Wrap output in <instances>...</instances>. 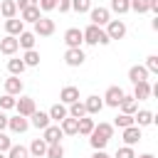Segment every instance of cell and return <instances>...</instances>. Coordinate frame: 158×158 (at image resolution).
<instances>
[{
	"mask_svg": "<svg viewBox=\"0 0 158 158\" xmlns=\"http://www.w3.org/2000/svg\"><path fill=\"white\" fill-rule=\"evenodd\" d=\"M81 35H84V42H86V44H109V42H111V40L106 37L104 27H99V25H89L86 30H81Z\"/></svg>",
	"mask_w": 158,
	"mask_h": 158,
	"instance_id": "obj_1",
	"label": "cell"
},
{
	"mask_svg": "<svg viewBox=\"0 0 158 158\" xmlns=\"http://www.w3.org/2000/svg\"><path fill=\"white\" fill-rule=\"evenodd\" d=\"M37 7L42 12H52V10H57V0H37Z\"/></svg>",
	"mask_w": 158,
	"mask_h": 158,
	"instance_id": "obj_42",
	"label": "cell"
},
{
	"mask_svg": "<svg viewBox=\"0 0 158 158\" xmlns=\"http://www.w3.org/2000/svg\"><path fill=\"white\" fill-rule=\"evenodd\" d=\"M0 158H7V153H2V151H0Z\"/></svg>",
	"mask_w": 158,
	"mask_h": 158,
	"instance_id": "obj_50",
	"label": "cell"
},
{
	"mask_svg": "<svg viewBox=\"0 0 158 158\" xmlns=\"http://www.w3.org/2000/svg\"><path fill=\"white\" fill-rule=\"evenodd\" d=\"M59 101L62 104H72V101H79V89L77 86H64L62 91H59Z\"/></svg>",
	"mask_w": 158,
	"mask_h": 158,
	"instance_id": "obj_22",
	"label": "cell"
},
{
	"mask_svg": "<svg viewBox=\"0 0 158 158\" xmlns=\"http://www.w3.org/2000/svg\"><path fill=\"white\" fill-rule=\"evenodd\" d=\"M22 62H25V67H37L40 64V52L37 49H25Z\"/></svg>",
	"mask_w": 158,
	"mask_h": 158,
	"instance_id": "obj_30",
	"label": "cell"
},
{
	"mask_svg": "<svg viewBox=\"0 0 158 158\" xmlns=\"http://www.w3.org/2000/svg\"><path fill=\"white\" fill-rule=\"evenodd\" d=\"M128 2H131V10L133 12H138V15L148 12V0H128Z\"/></svg>",
	"mask_w": 158,
	"mask_h": 158,
	"instance_id": "obj_40",
	"label": "cell"
},
{
	"mask_svg": "<svg viewBox=\"0 0 158 158\" xmlns=\"http://www.w3.org/2000/svg\"><path fill=\"white\" fill-rule=\"evenodd\" d=\"M15 96L12 94H2L0 96V111H10V109H15Z\"/></svg>",
	"mask_w": 158,
	"mask_h": 158,
	"instance_id": "obj_38",
	"label": "cell"
},
{
	"mask_svg": "<svg viewBox=\"0 0 158 158\" xmlns=\"http://www.w3.org/2000/svg\"><path fill=\"white\" fill-rule=\"evenodd\" d=\"M64 42H67V47H81V42H84L81 30H79V27H69V30L64 32Z\"/></svg>",
	"mask_w": 158,
	"mask_h": 158,
	"instance_id": "obj_10",
	"label": "cell"
},
{
	"mask_svg": "<svg viewBox=\"0 0 158 158\" xmlns=\"http://www.w3.org/2000/svg\"><path fill=\"white\" fill-rule=\"evenodd\" d=\"M143 67L148 69V74H158V57H156V54L146 57V64H143Z\"/></svg>",
	"mask_w": 158,
	"mask_h": 158,
	"instance_id": "obj_41",
	"label": "cell"
},
{
	"mask_svg": "<svg viewBox=\"0 0 158 158\" xmlns=\"http://www.w3.org/2000/svg\"><path fill=\"white\" fill-rule=\"evenodd\" d=\"M0 17H5V20L17 17V5H15V0H0Z\"/></svg>",
	"mask_w": 158,
	"mask_h": 158,
	"instance_id": "obj_24",
	"label": "cell"
},
{
	"mask_svg": "<svg viewBox=\"0 0 158 158\" xmlns=\"http://www.w3.org/2000/svg\"><path fill=\"white\" fill-rule=\"evenodd\" d=\"M156 121V116H153V111H148V109H136V114H133V123L136 126H151Z\"/></svg>",
	"mask_w": 158,
	"mask_h": 158,
	"instance_id": "obj_14",
	"label": "cell"
},
{
	"mask_svg": "<svg viewBox=\"0 0 158 158\" xmlns=\"http://www.w3.org/2000/svg\"><path fill=\"white\" fill-rule=\"evenodd\" d=\"M7 128L12 131V133H25L27 128H30V121L25 118V116H12V118H7Z\"/></svg>",
	"mask_w": 158,
	"mask_h": 158,
	"instance_id": "obj_15",
	"label": "cell"
},
{
	"mask_svg": "<svg viewBox=\"0 0 158 158\" xmlns=\"http://www.w3.org/2000/svg\"><path fill=\"white\" fill-rule=\"evenodd\" d=\"M17 49H20V44H17V37H12V35H5V37L0 40V52H2V54L12 57Z\"/></svg>",
	"mask_w": 158,
	"mask_h": 158,
	"instance_id": "obj_11",
	"label": "cell"
},
{
	"mask_svg": "<svg viewBox=\"0 0 158 158\" xmlns=\"http://www.w3.org/2000/svg\"><path fill=\"white\" fill-rule=\"evenodd\" d=\"M35 42H37V35H35V32L22 30V32L17 35V44H20L22 49H35Z\"/></svg>",
	"mask_w": 158,
	"mask_h": 158,
	"instance_id": "obj_19",
	"label": "cell"
},
{
	"mask_svg": "<svg viewBox=\"0 0 158 158\" xmlns=\"http://www.w3.org/2000/svg\"><path fill=\"white\" fill-rule=\"evenodd\" d=\"M104 32H106L109 40H123L126 37V25H123V20H109L104 25Z\"/></svg>",
	"mask_w": 158,
	"mask_h": 158,
	"instance_id": "obj_2",
	"label": "cell"
},
{
	"mask_svg": "<svg viewBox=\"0 0 158 158\" xmlns=\"http://www.w3.org/2000/svg\"><path fill=\"white\" fill-rule=\"evenodd\" d=\"M94 131L109 141V138L114 136V123H106V121H101V123H94Z\"/></svg>",
	"mask_w": 158,
	"mask_h": 158,
	"instance_id": "obj_32",
	"label": "cell"
},
{
	"mask_svg": "<svg viewBox=\"0 0 158 158\" xmlns=\"http://www.w3.org/2000/svg\"><path fill=\"white\" fill-rule=\"evenodd\" d=\"M40 17H42V10H40L37 5H32V7H25V10H20V20H22V22H32V25H35V22H37Z\"/></svg>",
	"mask_w": 158,
	"mask_h": 158,
	"instance_id": "obj_18",
	"label": "cell"
},
{
	"mask_svg": "<svg viewBox=\"0 0 158 158\" xmlns=\"http://www.w3.org/2000/svg\"><path fill=\"white\" fill-rule=\"evenodd\" d=\"M47 114H49V121H57V123H59L64 116H69V111H67V104H62V101H59V104H54V106H52Z\"/></svg>",
	"mask_w": 158,
	"mask_h": 158,
	"instance_id": "obj_26",
	"label": "cell"
},
{
	"mask_svg": "<svg viewBox=\"0 0 158 158\" xmlns=\"http://www.w3.org/2000/svg\"><path fill=\"white\" fill-rule=\"evenodd\" d=\"M89 17H91V25L104 27V25L111 20V10H109V7H91V10H89Z\"/></svg>",
	"mask_w": 158,
	"mask_h": 158,
	"instance_id": "obj_5",
	"label": "cell"
},
{
	"mask_svg": "<svg viewBox=\"0 0 158 158\" xmlns=\"http://www.w3.org/2000/svg\"><path fill=\"white\" fill-rule=\"evenodd\" d=\"M77 121H79V118H74V116H64V118L59 121L62 133H64V136H77Z\"/></svg>",
	"mask_w": 158,
	"mask_h": 158,
	"instance_id": "obj_23",
	"label": "cell"
},
{
	"mask_svg": "<svg viewBox=\"0 0 158 158\" xmlns=\"http://www.w3.org/2000/svg\"><path fill=\"white\" fill-rule=\"evenodd\" d=\"M118 109H121V114H136V109H138V101L133 99V96H126L123 94V99H121V104H118Z\"/></svg>",
	"mask_w": 158,
	"mask_h": 158,
	"instance_id": "obj_27",
	"label": "cell"
},
{
	"mask_svg": "<svg viewBox=\"0 0 158 158\" xmlns=\"http://www.w3.org/2000/svg\"><path fill=\"white\" fill-rule=\"evenodd\" d=\"M27 121H30V126H35V128H40V131H42V128H47V126H49V114H47V111H37V109H35V111H32V116H30Z\"/></svg>",
	"mask_w": 158,
	"mask_h": 158,
	"instance_id": "obj_13",
	"label": "cell"
},
{
	"mask_svg": "<svg viewBox=\"0 0 158 158\" xmlns=\"http://www.w3.org/2000/svg\"><path fill=\"white\" fill-rule=\"evenodd\" d=\"M27 151H30L32 158H44V153H47V141H44V138H35Z\"/></svg>",
	"mask_w": 158,
	"mask_h": 158,
	"instance_id": "obj_21",
	"label": "cell"
},
{
	"mask_svg": "<svg viewBox=\"0 0 158 158\" xmlns=\"http://www.w3.org/2000/svg\"><path fill=\"white\" fill-rule=\"evenodd\" d=\"M15 109H17V114H20V116L30 118V116H32V111H35L37 106H35V99H32V96H20V99L15 101Z\"/></svg>",
	"mask_w": 158,
	"mask_h": 158,
	"instance_id": "obj_7",
	"label": "cell"
},
{
	"mask_svg": "<svg viewBox=\"0 0 158 158\" xmlns=\"http://www.w3.org/2000/svg\"><path fill=\"white\" fill-rule=\"evenodd\" d=\"M91 158H114V156H109L106 151H94V156Z\"/></svg>",
	"mask_w": 158,
	"mask_h": 158,
	"instance_id": "obj_48",
	"label": "cell"
},
{
	"mask_svg": "<svg viewBox=\"0 0 158 158\" xmlns=\"http://www.w3.org/2000/svg\"><path fill=\"white\" fill-rule=\"evenodd\" d=\"M67 111H69V116H74V118H81V116H86V106H84V101H72Z\"/></svg>",
	"mask_w": 158,
	"mask_h": 158,
	"instance_id": "obj_31",
	"label": "cell"
},
{
	"mask_svg": "<svg viewBox=\"0 0 158 158\" xmlns=\"http://www.w3.org/2000/svg\"><path fill=\"white\" fill-rule=\"evenodd\" d=\"M121 131H123V133H121L123 146H136V143L141 141V126L131 123V126H126V128H121Z\"/></svg>",
	"mask_w": 158,
	"mask_h": 158,
	"instance_id": "obj_8",
	"label": "cell"
},
{
	"mask_svg": "<svg viewBox=\"0 0 158 158\" xmlns=\"http://www.w3.org/2000/svg\"><path fill=\"white\" fill-rule=\"evenodd\" d=\"M114 158H136L133 146H121V148L116 151V156H114Z\"/></svg>",
	"mask_w": 158,
	"mask_h": 158,
	"instance_id": "obj_43",
	"label": "cell"
},
{
	"mask_svg": "<svg viewBox=\"0 0 158 158\" xmlns=\"http://www.w3.org/2000/svg\"><path fill=\"white\" fill-rule=\"evenodd\" d=\"M84 106H86V116H94V114H99V111L104 109V99H99L96 94H94V96H86Z\"/></svg>",
	"mask_w": 158,
	"mask_h": 158,
	"instance_id": "obj_20",
	"label": "cell"
},
{
	"mask_svg": "<svg viewBox=\"0 0 158 158\" xmlns=\"http://www.w3.org/2000/svg\"><path fill=\"white\" fill-rule=\"evenodd\" d=\"M22 30H25V22H22V20H17V17H10V20H5V32H7V35L17 37Z\"/></svg>",
	"mask_w": 158,
	"mask_h": 158,
	"instance_id": "obj_25",
	"label": "cell"
},
{
	"mask_svg": "<svg viewBox=\"0 0 158 158\" xmlns=\"http://www.w3.org/2000/svg\"><path fill=\"white\" fill-rule=\"evenodd\" d=\"M5 128H7V116L0 111V131H5Z\"/></svg>",
	"mask_w": 158,
	"mask_h": 158,
	"instance_id": "obj_47",
	"label": "cell"
},
{
	"mask_svg": "<svg viewBox=\"0 0 158 158\" xmlns=\"http://www.w3.org/2000/svg\"><path fill=\"white\" fill-rule=\"evenodd\" d=\"M57 7H59V12H69L72 10V0H57Z\"/></svg>",
	"mask_w": 158,
	"mask_h": 158,
	"instance_id": "obj_45",
	"label": "cell"
},
{
	"mask_svg": "<svg viewBox=\"0 0 158 158\" xmlns=\"http://www.w3.org/2000/svg\"><path fill=\"white\" fill-rule=\"evenodd\" d=\"M133 99H136V101H146V99H151V81H148V79L133 84Z\"/></svg>",
	"mask_w": 158,
	"mask_h": 158,
	"instance_id": "obj_12",
	"label": "cell"
},
{
	"mask_svg": "<svg viewBox=\"0 0 158 158\" xmlns=\"http://www.w3.org/2000/svg\"><path fill=\"white\" fill-rule=\"evenodd\" d=\"M15 5H17V10H25V7L37 5V0H15Z\"/></svg>",
	"mask_w": 158,
	"mask_h": 158,
	"instance_id": "obj_46",
	"label": "cell"
},
{
	"mask_svg": "<svg viewBox=\"0 0 158 158\" xmlns=\"http://www.w3.org/2000/svg\"><path fill=\"white\" fill-rule=\"evenodd\" d=\"M7 158H30V151L25 148V146H10L7 148Z\"/></svg>",
	"mask_w": 158,
	"mask_h": 158,
	"instance_id": "obj_36",
	"label": "cell"
},
{
	"mask_svg": "<svg viewBox=\"0 0 158 158\" xmlns=\"http://www.w3.org/2000/svg\"><path fill=\"white\" fill-rule=\"evenodd\" d=\"M27 67H25V62L22 59H17V57H12V59H7V72L10 74H15V77H20L22 72H25Z\"/></svg>",
	"mask_w": 158,
	"mask_h": 158,
	"instance_id": "obj_29",
	"label": "cell"
},
{
	"mask_svg": "<svg viewBox=\"0 0 158 158\" xmlns=\"http://www.w3.org/2000/svg\"><path fill=\"white\" fill-rule=\"evenodd\" d=\"M72 10L74 12H89L91 10V0H72Z\"/></svg>",
	"mask_w": 158,
	"mask_h": 158,
	"instance_id": "obj_39",
	"label": "cell"
},
{
	"mask_svg": "<svg viewBox=\"0 0 158 158\" xmlns=\"http://www.w3.org/2000/svg\"><path fill=\"white\" fill-rule=\"evenodd\" d=\"M37 37H49V35H54V20H49V17H40L37 22H35V30H32Z\"/></svg>",
	"mask_w": 158,
	"mask_h": 158,
	"instance_id": "obj_4",
	"label": "cell"
},
{
	"mask_svg": "<svg viewBox=\"0 0 158 158\" xmlns=\"http://www.w3.org/2000/svg\"><path fill=\"white\" fill-rule=\"evenodd\" d=\"M138 158H156V156H151V153H143V156H138Z\"/></svg>",
	"mask_w": 158,
	"mask_h": 158,
	"instance_id": "obj_49",
	"label": "cell"
},
{
	"mask_svg": "<svg viewBox=\"0 0 158 158\" xmlns=\"http://www.w3.org/2000/svg\"><path fill=\"white\" fill-rule=\"evenodd\" d=\"M62 136H64V133H62L59 123H57V126H52V123H49L47 128H42V138H44L47 143H62Z\"/></svg>",
	"mask_w": 158,
	"mask_h": 158,
	"instance_id": "obj_16",
	"label": "cell"
},
{
	"mask_svg": "<svg viewBox=\"0 0 158 158\" xmlns=\"http://www.w3.org/2000/svg\"><path fill=\"white\" fill-rule=\"evenodd\" d=\"M44 158H64V148L62 143H47V153Z\"/></svg>",
	"mask_w": 158,
	"mask_h": 158,
	"instance_id": "obj_34",
	"label": "cell"
},
{
	"mask_svg": "<svg viewBox=\"0 0 158 158\" xmlns=\"http://www.w3.org/2000/svg\"><path fill=\"white\" fill-rule=\"evenodd\" d=\"M22 89H25V84H22V79H20V77H15V74H10V77L5 79V94H12V96H20V94H22Z\"/></svg>",
	"mask_w": 158,
	"mask_h": 158,
	"instance_id": "obj_9",
	"label": "cell"
},
{
	"mask_svg": "<svg viewBox=\"0 0 158 158\" xmlns=\"http://www.w3.org/2000/svg\"><path fill=\"white\" fill-rule=\"evenodd\" d=\"M94 131V118H89V116H81L79 121H77V133H81V136H89Z\"/></svg>",
	"mask_w": 158,
	"mask_h": 158,
	"instance_id": "obj_28",
	"label": "cell"
},
{
	"mask_svg": "<svg viewBox=\"0 0 158 158\" xmlns=\"http://www.w3.org/2000/svg\"><path fill=\"white\" fill-rule=\"evenodd\" d=\"M131 10V2L128 0H111V12H116V15H126Z\"/></svg>",
	"mask_w": 158,
	"mask_h": 158,
	"instance_id": "obj_35",
	"label": "cell"
},
{
	"mask_svg": "<svg viewBox=\"0 0 158 158\" xmlns=\"http://www.w3.org/2000/svg\"><path fill=\"white\" fill-rule=\"evenodd\" d=\"M148 79V69L143 67V64H133L131 69H128V81L131 84H136V81H146Z\"/></svg>",
	"mask_w": 158,
	"mask_h": 158,
	"instance_id": "obj_17",
	"label": "cell"
},
{
	"mask_svg": "<svg viewBox=\"0 0 158 158\" xmlns=\"http://www.w3.org/2000/svg\"><path fill=\"white\" fill-rule=\"evenodd\" d=\"M10 146H12V138H10L5 131H0V151H2V153H7V148H10Z\"/></svg>",
	"mask_w": 158,
	"mask_h": 158,
	"instance_id": "obj_44",
	"label": "cell"
},
{
	"mask_svg": "<svg viewBox=\"0 0 158 158\" xmlns=\"http://www.w3.org/2000/svg\"><path fill=\"white\" fill-rule=\"evenodd\" d=\"M89 143H91V148H94V151H104L109 141H106L104 136H99L96 131H91V133H89Z\"/></svg>",
	"mask_w": 158,
	"mask_h": 158,
	"instance_id": "obj_33",
	"label": "cell"
},
{
	"mask_svg": "<svg viewBox=\"0 0 158 158\" xmlns=\"http://www.w3.org/2000/svg\"><path fill=\"white\" fill-rule=\"evenodd\" d=\"M133 123V116L131 114H118L116 118H114V128H126V126H131Z\"/></svg>",
	"mask_w": 158,
	"mask_h": 158,
	"instance_id": "obj_37",
	"label": "cell"
},
{
	"mask_svg": "<svg viewBox=\"0 0 158 158\" xmlns=\"http://www.w3.org/2000/svg\"><path fill=\"white\" fill-rule=\"evenodd\" d=\"M84 52H81V47H67V52H64V62L69 64V67H81L84 64Z\"/></svg>",
	"mask_w": 158,
	"mask_h": 158,
	"instance_id": "obj_6",
	"label": "cell"
},
{
	"mask_svg": "<svg viewBox=\"0 0 158 158\" xmlns=\"http://www.w3.org/2000/svg\"><path fill=\"white\" fill-rule=\"evenodd\" d=\"M101 99H104V106L118 109V104H121V99H123V89H121V86H109Z\"/></svg>",
	"mask_w": 158,
	"mask_h": 158,
	"instance_id": "obj_3",
	"label": "cell"
}]
</instances>
